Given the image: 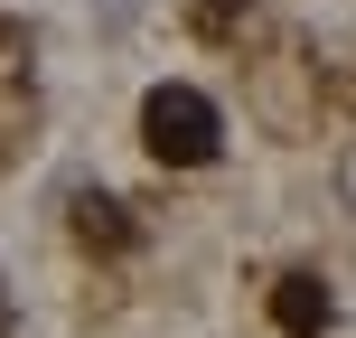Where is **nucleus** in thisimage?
I'll use <instances>...</instances> for the list:
<instances>
[{
    "instance_id": "1",
    "label": "nucleus",
    "mask_w": 356,
    "mask_h": 338,
    "mask_svg": "<svg viewBox=\"0 0 356 338\" xmlns=\"http://www.w3.org/2000/svg\"><path fill=\"white\" fill-rule=\"evenodd\" d=\"M141 141H150V160H169V169H207L216 151H225V113H216L197 85H150Z\"/></svg>"
},
{
    "instance_id": "2",
    "label": "nucleus",
    "mask_w": 356,
    "mask_h": 338,
    "mask_svg": "<svg viewBox=\"0 0 356 338\" xmlns=\"http://www.w3.org/2000/svg\"><path fill=\"white\" fill-rule=\"evenodd\" d=\"M328 320H338V301H328L319 272H282V282H272V329L282 338H319Z\"/></svg>"
},
{
    "instance_id": "4",
    "label": "nucleus",
    "mask_w": 356,
    "mask_h": 338,
    "mask_svg": "<svg viewBox=\"0 0 356 338\" xmlns=\"http://www.w3.org/2000/svg\"><path fill=\"white\" fill-rule=\"evenodd\" d=\"M338 188H347V207H356V151H347V160H338Z\"/></svg>"
},
{
    "instance_id": "3",
    "label": "nucleus",
    "mask_w": 356,
    "mask_h": 338,
    "mask_svg": "<svg viewBox=\"0 0 356 338\" xmlns=\"http://www.w3.org/2000/svg\"><path fill=\"white\" fill-rule=\"evenodd\" d=\"M75 235H94V245H122L131 226H122V207H113V197L94 188V197H75Z\"/></svg>"
}]
</instances>
